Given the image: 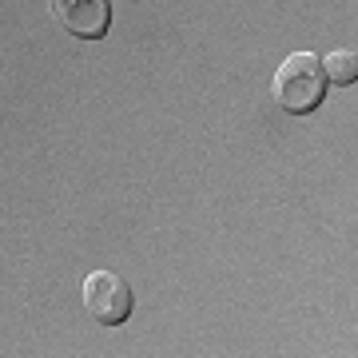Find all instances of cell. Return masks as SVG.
<instances>
[{
    "label": "cell",
    "mask_w": 358,
    "mask_h": 358,
    "mask_svg": "<svg viewBox=\"0 0 358 358\" xmlns=\"http://www.w3.org/2000/svg\"><path fill=\"white\" fill-rule=\"evenodd\" d=\"M56 24L80 40H100L112 24V0H48Z\"/></svg>",
    "instance_id": "cell-3"
},
{
    "label": "cell",
    "mask_w": 358,
    "mask_h": 358,
    "mask_svg": "<svg viewBox=\"0 0 358 358\" xmlns=\"http://www.w3.org/2000/svg\"><path fill=\"white\" fill-rule=\"evenodd\" d=\"M322 76L334 80V84H343V88H350V84L358 80V56L355 52H346V48L322 56Z\"/></svg>",
    "instance_id": "cell-4"
},
{
    "label": "cell",
    "mask_w": 358,
    "mask_h": 358,
    "mask_svg": "<svg viewBox=\"0 0 358 358\" xmlns=\"http://www.w3.org/2000/svg\"><path fill=\"white\" fill-rule=\"evenodd\" d=\"M84 310L100 327H120L131 315V287L115 271H92L84 279Z\"/></svg>",
    "instance_id": "cell-2"
},
{
    "label": "cell",
    "mask_w": 358,
    "mask_h": 358,
    "mask_svg": "<svg viewBox=\"0 0 358 358\" xmlns=\"http://www.w3.org/2000/svg\"><path fill=\"white\" fill-rule=\"evenodd\" d=\"M271 96L282 112L291 115H307L315 112L327 96V76H322V60L315 52H291L287 60L275 72V84H271Z\"/></svg>",
    "instance_id": "cell-1"
}]
</instances>
